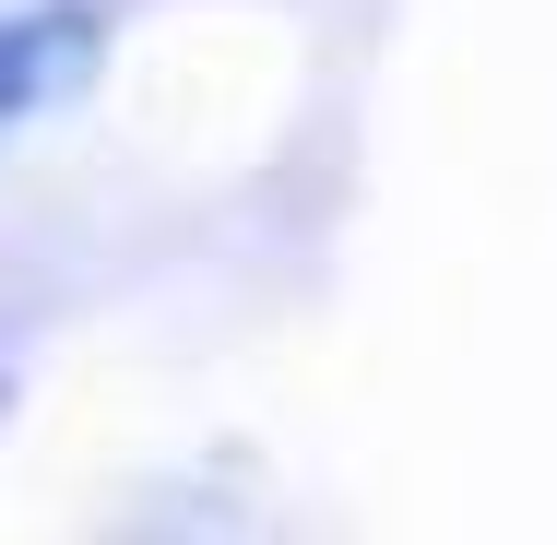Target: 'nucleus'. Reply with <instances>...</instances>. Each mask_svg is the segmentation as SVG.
I'll return each mask as SVG.
<instances>
[{"label": "nucleus", "instance_id": "f257e3e1", "mask_svg": "<svg viewBox=\"0 0 557 545\" xmlns=\"http://www.w3.org/2000/svg\"><path fill=\"white\" fill-rule=\"evenodd\" d=\"M96 72H108V12L96 0H24V12H0V131L60 119Z\"/></svg>", "mask_w": 557, "mask_h": 545}]
</instances>
